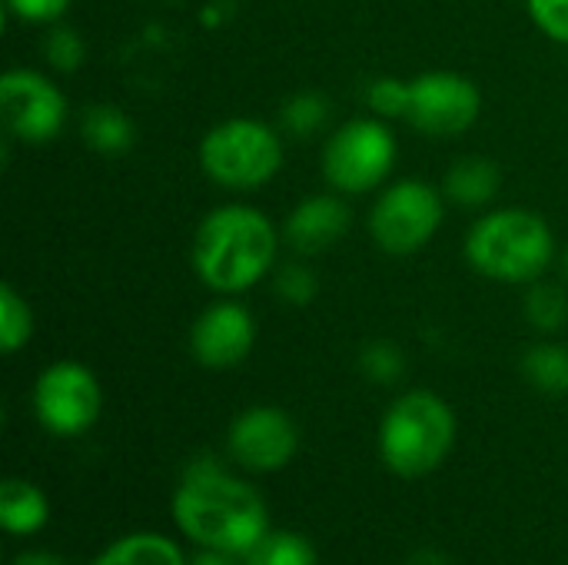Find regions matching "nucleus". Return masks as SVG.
I'll return each mask as SVG.
<instances>
[{
  "instance_id": "f257e3e1",
  "label": "nucleus",
  "mask_w": 568,
  "mask_h": 565,
  "mask_svg": "<svg viewBox=\"0 0 568 565\" xmlns=\"http://www.w3.org/2000/svg\"><path fill=\"white\" fill-rule=\"evenodd\" d=\"M173 519L190 543L230 556L253 553L270 533L263 496L216 463H200L183 476L173 496Z\"/></svg>"
},
{
  "instance_id": "f03ea898",
  "label": "nucleus",
  "mask_w": 568,
  "mask_h": 565,
  "mask_svg": "<svg viewBox=\"0 0 568 565\" xmlns=\"http://www.w3.org/2000/svg\"><path fill=\"white\" fill-rule=\"evenodd\" d=\"M276 260V230L253 206H220L203 216L193 236V270L213 293H243Z\"/></svg>"
},
{
  "instance_id": "7ed1b4c3",
  "label": "nucleus",
  "mask_w": 568,
  "mask_h": 565,
  "mask_svg": "<svg viewBox=\"0 0 568 565\" xmlns=\"http://www.w3.org/2000/svg\"><path fill=\"white\" fill-rule=\"evenodd\" d=\"M556 256L549 223L532 210H496L466 236V260L476 273L499 283H532Z\"/></svg>"
},
{
  "instance_id": "20e7f679",
  "label": "nucleus",
  "mask_w": 568,
  "mask_h": 565,
  "mask_svg": "<svg viewBox=\"0 0 568 565\" xmlns=\"http://www.w3.org/2000/svg\"><path fill=\"white\" fill-rule=\"evenodd\" d=\"M456 443V416L449 403L429 390L399 396L379 426V456L389 473L403 480H423L443 466Z\"/></svg>"
},
{
  "instance_id": "39448f33",
  "label": "nucleus",
  "mask_w": 568,
  "mask_h": 565,
  "mask_svg": "<svg viewBox=\"0 0 568 565\" xmlns=\"http://www.w3.org/2000/svg\"><path fill=\"white\" fill-rule=\"evenodd\" d=\"M200 167L213 183L226 190H256L280 173L283 143L260 120H223L203 137Z\"/></svg>"
},
{
  "instance_id": "423d86ee",
  "label": "nucleus",
  "mask_w": 568,
  "mask_h": 565,
  "mask_svg": "<svg viewBox=\"0 0 568 565\" xmlns=\"http://www.w3.org/2000/svg\"><path fill=\"white\" fill-rule=\"evenodd\" d=\"M396 163V137L383 120L359 117L339 127L323 150V176L339 193L379 186Z\"/></svg>"
},
{
  "instance_id": "0eeeda50",
  "label": "nucleus",
  "mask_w": 568,
  "mask_h": 565,
  "mask_svg": "<svg viewBox=\"0 0 568 565\" xmlns=\"http://www.w3.org/2000/svg\"><path fill=\"white\" fill-rule=\"evenodd\" d=\"M443 223V196L423 180H399L379 193L369 213V233L389 256H409L423 250Z\"/></svg>"
},
{
  "instance_id": "6e6552de",
  "label": "nucleus",
  "mask_w": 568,
  "mask_h": 565,
  "mask_svg": "<svg viewBox=\"0 0 568 565\" xmlns=\"http://www.w3.org/2000/svg\"><path fill=\"white\" fill-rule=\"evenodd\" d=\"M483 110L479 87L453 70H429L406 80V110L403 120L426 137H456L466 133Z\"/></svg>"
},
{
  "instance_id": "1a4fd4ad",
  "label": "nucleus",
  "mask_w": 568,
  "mask_h": 565,
  "mask_svg": "<svg viewBox=\"0 0 568 565\" xmlns=\"http://www.w3.org/2000/svg\"><path fill=\"white\" fill-rule=\"evenodd\" d=\"M100 410H103V390L87 366L63 360L37 376L33 413L47 433L80 436L100 420Z\"/></svg>"
},
{
  "instance_id": "9d476101",
  "label": "nucleus",
  "mask_w": 568,
  "mask_h": 565,
  "mask_svg": "<svg viewBox=\"0 0 568 565\" xmlns=\"http://www.w3.org/2000/svg\"><path fill=\"white\" fill-rule=\"evenodd\" d=\"M0 117L10 137L47 143L67 123L63 93L37 70H7L0 77Z\"/></svg>"
},
{
  "instance_id": "9b49d317",
  "label": "nucleus",
  "mask_w": 568,
  "mask_h": 565,
  "mask_svg": "<svg viewBox=\"0 0 568 565\" xmlns=\"http://www.w3.org/2000/svg\"><path fill=\"white\" fill-rule=\"evenodd\" d=\"M230 456L250 473L283 470L300 446L296 423L276 406H250L230 426Z\"/></svg>"
},
{
  "instance_id": "f8f14e48",
  "label": "nucleus",
  "mask_w": 568,
  "mask_h": 565,
  "mask_svg": "<svg viewBox=\"0 0 568 565\" xmlns=\"http://www.w3.org/2000/svg\"><path fill=\"white\" fill-rule=\"evenodd\" d=\"M256 343V323L246 306L220 300L206 306L190 330V353L206 370L240 366Z\"/></svg>"
},
{
  "instance_id": "ddd939ff",
  "label": "nucleus",
  "mask_w": 568,
  "mask_h": 565,
  "mask_svg": "<svg viewBox=\"0 0 568 565\" xmlns=\"http://www.w3.org/2000/svg\"><path fill=\"white\" fill-rule=\"evenodd\" d=\"M346 230H349V210L339 196L329 193L303 200L283 226L290 246L303 256L329 250Z\"/></svg>"
},
{
  "instance_id": "4468645a",
  "label": "nucleus",
  "mask_w": 568,
  "mask_h": 565,
  "mask_svg": "<svg viewBox=\"0 0 568 565\" xmlns=\"http://www.w3.org/2000/svg\"><path fill=\"white\" fill-rule=\"evenodd\" d=\"M50 503L43 490L27 480H7L0 486V526L10 536H33L47 526Z\"/></svg>"
},
{
  "instance_id": "2eb2a0df",
  "label": "nucleus",
  "mask_w": 568,
  "mask_h": 565,
  "mask_svg": "<svg viewBox=\"0 0 568 565\" xmlns=\"http://www.w3.org/2000/svg\"><path fill=\"white\" fill-rule=\"evenodd\" d=\"M499 183H503V173H499V167L493 160H486V157H466V160H459L446 173L443 190H446L449 200H456L463 206H483V203H489L496 196Z\"/></svg>"
},
{
  "instance_id": "dca6fc26",
  "label": "nucleus",
  "mask_w": 568,
  "mask_h": 565,
  "mask_svg": "<svg viewBox=\"0 0 568 565\" xmlns=\"http://www.w3.org/2000/svg\"><path fill=\"white\" fill-rule=\"evenodd\" d=\"M90 565H186V559L166 536L136 533L103 549Z\"/></svg>"
},
{
  "instance_id": "f3484780",
  "label": "nucleus",
  "mask_w": 568,
  "mask_h": 565,
  "mask_svg": "<svg viewBox=\"0 0 568 565\" xmlns=\"http://www.w3.org/2000/svg\"><path fill=\"white\" fill-rule=\"evenodd\" d=\"M83 140L97 150V153H123L133 147V123L130 117L113 107V103H93L83 113Z\"/></svg>"
},
{
  "instance_id": "a211bd4d",
  "label": "nucleus",
  "mask_w": 568,
  "mask_h": 565,
  "mask_svg": "<svg viewBox=\"0 0 568 565\" xmlns=\"http://www.w3.org/2000/svg\"><path fill=\"white\" fill-rule=\"evenodd\" d=\"M523 373L542 393H568V350L556 343L532 346L523 356Z\"/></svg>"
},
{
  "instance_id": "6ab92c4d",
  "label": "nucleus",
  "mask_w": 568,
  "mask_h": 565,
  "mask_svg": "<svg viewBox=\"0 0 568 565\" xmlns=\"http://www.w3.org/2000/svg\"><path fill=\"white\" fill-rule=\"evenodd\" d=\"M246 565H320V556L310 539L296 533H266L253 553H246Z\"/></svg>"
},
{
  "instance_id": "aec40b11",
  "label": "nucleus",
  "mask_w": 568,
  "mask_h": 565,
  "mask_svg": "<svg viewBox=\"0 0 568 565\" xmlns=\"http://www.w3.org/2000/svg\"><path fill=\"white\" fill-rule=\"evenodd\" d=\"M33 336V310L30 303L10 286H0V350L13 356Z\"/></svg>"
},
{
  "instance_id": "412c9836",
  "label": "nucleus",
  "mask_w": 568,
  "mask_h": 565,
  "mask_svg": "<svg viewBox=\"0 0 568 565\" xmlns=\"http://www.w3.org/2000/svg\"><path fill=\"white\" fill-rule=\"evenodd\" d=\"M526 316L529 323H536L539 330L552 333L559 326H566L568 320V300L559 286H549V283H539L529 290L526 296Z\"/></svg>"
},
{
  "instance_id": "4be33fe9",
  "label": "nucleus",
  "mask_w": 568,
  "mask_h": 565,
  "mask_svg": "<svg viewBox=\"0 0 568 565\" xmlns=\"http://www.w3.org/2000/svg\"><path fill=\"white\" fill-rule=\"evenodd\" d=\"M323 120H326V100L316 93H296L283 107V127L296 137H310L313 130L323 127Z\"/></svg>"
},
{
  "instance_id": "5701e85b",
  "label": "nucleus",
  "mask_w": 568,
  "mask_h": 565,
  "mask_svg": "<svg viewBox=\"0 0 568 565\" xmlns=\"http://www.w3.org/2000/svg\"><path fill=\"white\" fill-rule=\"evenodd\" d=\"M276 293L283 303H293V306H306L313 303L316 296V276L310 266L303 263H290L276 273Z\"/></svg>"
},
{
  "instance_id": "b1692460",
  "label": "nucleus",
  "mask_w": 568,
  "mask_h": 565,
  "mask_svg": "<svg viewBox=\"0 0 568 565\" xmlns=\"http://www.w3.org/2000/svg\"><path fill=\"white\" fill-rule=\"evenodd\" d=\"M43 50H47V60H50L57 70H67V73H70V70H77V67L83 63V43H80V37H77L70 27L50 30Z\"/></svg>"
},
{
  "instance_id": "393cba45",
  "label": "nucleus",
  "mask_w": 568,
  "mask_h": 565,
  "mask_svg": "<svg viewBox=\"0 0 568 565\" xmlns=\"http://www.w3.org/2000/svg\"><path fill=\"white\" fill-rule=\"evenodd\" d=\"M363 373L376 383H393L403 373V353L393 343H373L363 350Z\"/></svg>"
},
{
  "instance_id": "a878e982",
  "label": "nucleus",
  "mask_w": 568,
  "mask_h": 565,
  "mask_svg": "<svg viewBox=\"0 0 568 565\" xmlns=\"http://www.w3.org/2000/svg\"><path fill=\"white\" fill-rule=\"evenodd\" d=\"M539 30L568 47V0H526Z\"/></svg>"
},
{
  "instance_id": "bb28decb",
  "label": "nucleus",
  "mask_w": 568,
  "mask_h": 565,
  "mask_svg": "<svg viewBox=\"0 0 568 565\" xmlns=\"http://www.w3.org/2000/svg\"><path fill=\"white\" fill-rule=\"evenodd\" d=\"M369 107L379 113V117H403L406 110V80H396V77H383L369 87Z\"/></svg>"
},
{
  "instance_id": "cd10ccee",
  "label": "nucleus",
  "mask_w": 568,
  "mask_h": 565,
  "mask_svg": "<svg viewBox=\"0 0 568 565\" xmlns=\"http://www.w3.org/2000/svg\"><path fill=\"white\" fill-rule=\"evenodd\" d=\"M3 7L27 23H53L67 13L70 0H3Z\"/></svg>"
},
{
  "instance_id": "c85d7f7f",
  "label": "nucleus",
  "mask_w": 568,
  "mask_h": 565,
  "mask_svg": "<svg viewBox=\"0 0 568 565\" xmlns=\"http://www.w3.org/2000/svg\"><path fill=\"white\" fill-rule=\"evenodd\" d=\"M10 565H67L60 556H53V553H20L17 559Z\"/></svg>"
},
{
  "instance_id": "c756f323",
  "label": "nucleus",
  "mask_w": 568,
  "mask_h": 565,
  "mask_svg": "<svg viewBox=\"0 0 568 565\" xmlns=\"http://www.w3.org/2000/svg\"><path fill=\"white\" fill-rule=\"evenodd\" d=\"M193 565H230V553H220V549H203Z\"/></svg>"
},
{
  "instance_id": "7c9ffc66",
  "label": "nucleus",
  "mask_w": 568,
  "mask_h": 565,
  "mask_svg": "<svg viewBox=\"0 0 568 565\" xmlns=\"http://www.w3.org/2000/svg\"><path fill=\"white\" fill-rule=\"evenodd\" d=\"M409 565H443V559H439L436 553H429V549H426V553H419V556H416Z\"/></svg>"
},
{
  "instance_id": "2f4dec72",
  "label": "nucleus",
  "mask_w": 568,
  "mask_h": 565,
  "mask_svg": "<svg viewBox=\"0 0 568 565\" xmlns=\"http://www.w3.org/2000/svg\"><path fill=\"white\" fill-rule=\"evenodd\" d=\"M566 273H568V250H566Z\"/></svg>"
}]
</instances>
